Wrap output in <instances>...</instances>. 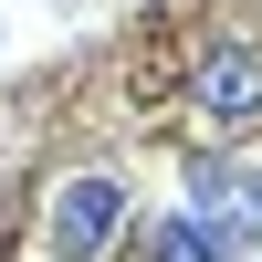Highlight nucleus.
Segmentation results:
<instances>
[{
    "instance_id": "obj_3",
    "label": "nucleus",
    "mask_w": 262,
    "mask_h": 262,
    "mask_svg": "<svg viewBox=\"0 0 262 262\" xmlns=\"http://www.w3.org/2000/svg\"><path fill=\"white\" fill-rule=\"evenodd\" d=\"M189 189L210 200V221H221L231 242H252V231H262V168H231V158H189Z\"/></svg>"
},
{
    "instance_id": "obj_1",
    "label": "nucleus",
    "mask_w": 262,
    "mask_h": 262,
    "mask_svg": "<svg viewBox=\"0 0 262 262\" xmlns=\"http://www.w3.org/2000/svg\"><path fill=\"white\" fill-rule=\"evenodd\" d=\"M189 116H210L221 137H252V126H262V53H252V42H210V53H200Z\"/></svg>"
},
{
    "instance_id": "obj_4",
    "label": "nucleus",
    "mask_w": 262,
    "mask_h": 262,
    "mask_svg": "<svg viewBox=\"0 0 262 262\" xmlns=\"http://www.w3.org/2000/svg\"><path fill=\"white\" fill-rule=\"evenodd\" d=\"M147 262H231V242L210 221H158L147 231Z\"/></svg>"
},
{
    "instance_id": "obj_2",
    "label": "nucleus",
    "mask_w": 262,
    "mask_h": 262,
    "mask_svg": "<svg viewBox=\"0 0 262 262\" xmlns=\"http://www.w3.org/2000/svg\"><path fill=\"white\" fill-rule=\"evenodd\" d=\"M116 231H126V189L116 179H63L53 189V252L63 262H105Z\"/></svg>"
}]
</instances>
